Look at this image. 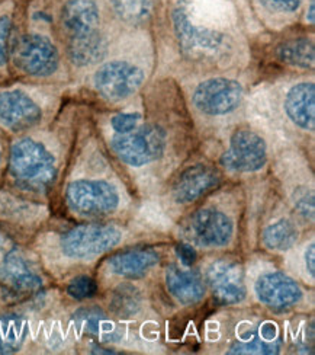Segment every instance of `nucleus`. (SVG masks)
Returning <instances> with one entry per match:
<instances>
[{
	"mask_svg": "<svg viewBox=\"0 0 315 355\" xmlns=\"http://www.w3.org/2000/svg\"><path fill=\"white\" fill-rule=\"evenodd\" d=\"M9 175L19 188L44 194L57 178V159L41 140L24 136L10 146Z\"/></svg>",
	"mask_w": 315,
	"mask_h": 355,
	"instance_id": "nucleus-1",
	"label": "nucleus"
},
{
	"mask_svg": "<svg viewBox=\"0 0 315 355\" xmlns=\"http://www.w3.org/2000/svg\"><path fill=\"white\" fill-rule=\"evenodd\" d=\"M10 63L28 78L48 79L60 70L62 55L48 35L31 31L15 37Z\"/></svg>",
	"mask_w": 315,
	"mask_h": 355,
	"instance_id": "nucleus-2",
	"label": "nucleus"
},
{
	"mask_svg": "<svg viewBox=\"0 0 315 355\" xmlns=\"http://www.w3.org/2000/svg\"><path fill=\"white\" fill-rule=\"evenodd\" d=\"M111 147L124 164L141 168L163 156L166 150V132L159 125H138L127 135H115Z\"/></svg>",
	"mask_w": 315,
	"mask_h": 355,
	"instance_id": "nucleus-3",
	"label": "nucleus"
},
{
	"mask_svg": "<svg viewBox=\"0 0 315 355\" xmlns=\"http://www.w3.org/2000/svg\"><path fill=\"white\" fill-rule=\"evenodd\" d=\"M123 239V232L111 225H82L62 236L63 254L70 259H90L107 254Z\"/></svg>",
	"mask_w": 315,
	"mask_h": 355,
	"instance_id": "nucleus-4",
	"label": "nucleus"
},
{
	"mask_svg": "<svg viewBox=\"0 0 315 355\" xmlns=\"http://www.w3.org/2000/svg\"><path fill=\"white\" fill-rule=\"evenodd\" d=\"M182 238L199 248H222L228 245L234 234L233 220L219 210L202 209L190 214L180 227Z\"/></svg>",
	"mask_w": 315,
	"mask_h": 355,
	"instance_id": "nucleus-5",
	"label": "nucleus"
},
{
	"mask_svg": "<svg viewBox=\"0 0 315 355\" xmlns=\"http://www.w3.org/2000/svg\"><path fill=\"white\" fill-rule=\"evenodd\" d=\"M66 201L73 213L83 217H100L118 209L119 194L107 181L78 180L69 184Z\"/></svg>",
	"mask_w": 315,
	"mask_h": 355,
	"instance_id": "nucleus-6",
	"label": "nucleus"
},
{
	"mask_svg": "<svg viewBox=\"0 0 315 355\" xmlns=\"http://www.w3.org/2000/svg\"><path fill=\"white\" fill-rule=\"evenodd\" d=\"M144 82V73L140 67L125 60L103 63L93 73V89L109 102H121L132 96Z\"/></svg>",
	"mask_w": 315,
	"mask_h": 355,
	"instance_id": "nucleus-7",
	"label": "nucleus"
},
{
	"mask_svg": "<svg viewBox=\"0 0 315 355\" xmlns=\"http://www.w3.org/2000/svg\"><path fill=\"white\" fill-rule=\"evenodd\" d=\"M267 160L264 140L251 130L240 128L231 136L230 147L221 156V165L235 173L260 171Z\"/></svg>",
	"mask_w": 315,
	"mask_h": 355,
	"instance_id": "nucleus-8",
	"label": "nucleus"
},
{
	"mask_svg": "<svg viewBox=\"0 0 315 355\" xmlns=\"http://www.w3.org/2000/svg\"><path fill=\"white\" fill-rule=\"evenodd\" d=\"M192 101L195 108L205 115H225L240 107L243 101V86L233 79L213 78L197 86Z\"/></svg>",
	"mask_w": 315,
	"mask_h": 355,
	"instance_id": "nucleus-9",
	"label": "nucleus"
},
{
	"mask_svg": "<svg viewBox=\"0 0 315 355\" xmlns=\"http://www.w3.org/2000/svg\"><path fill=\"white\" fill-rule=\"evenodd\" d=\"M44 111L39 103L22 89L0 91V125L21 135L41 124Z\"/></svg>",
	"mask_w": 315,
	"mask_h": 355,
	"instance_id": "nucleus-10",
	"label": "nucleus"
},
{
	"mask_svg": "<svg viewBox=\"0 0 315 355\" xmlns=\"http://www.w3.org/2000/svg\"><path fill=\"white\" fill-rule=\"evenodd\" d=\"M205 281L213 291L215 300L221 304H238L247 295L243 266L230 261L218 259L208 266Z\"/></svg>",
	"mask_w": 315,
	"mask_h": 355,
	"instance_id": "nucleus-11",
	"label": "nucleus"
},
{
	"mask_svg": "<svg viewBox=\"0 0 315 355\" xmlns=\"http://www.w3.org/2000/svg\"><path fill=\"white\" fill-rule=\"evenodd\" d=\"M173 22L177 38L183 51L190 55H218L225 47V37L213 29L193 25L186 10L179 6L174 9Z\"/></svg>",
	"mask_w": 315,
	"mask_h": 355,
	"instance_id": "nucleus-12",
	"label": "nucleus"
},
{
	"mask_svg": "<svg viewBox=\"0 0 315 355\" xmlns=\"http://www.w3.org/2000/svg\"><path fill=\"white\" fill-rule=\"evenodd\" d=\"M258 300L272 310H288L303 299V288L283 272L263 274L254 284Z\"/></svg>",
	"mask_w": 315,
	"mask_h": 355,
	"instance_id": "nucleus-13",
	"label": "nucleus"
},
{
	"mask_svg": "<svg viewBox=\"0 0 315 355\" xmlns=\"http://www.w3.org/2000/svg\"><path fill=\"white\" fill-rule=\"evenodd\" d=\"M221 182L219 172L206 164H198L180 172L172 187V197L177 204H192L208 192L215 189Z\"/></svg>",
	"mask_w": 315,
	"mask_h": 355,
	"instance_id": "nucleus-14",
	"label": "nucleus"
},
{
	"mask_svg": "<svg viewBox=\"0 0 315 355\" xmlns=\"http://www.w3.org/2000/svg\"><path fill=\"white\" fill-rule=\"evenodd\" d=\"M0 283L17 297L35 294L42 287V278L18 250H10L0 263Z\"/></svg>",
	"mask_w": 315,
	"mask_h": 355,
	"instance_id": "nucleus-15",
	"label": "nucleus"
},
{
	"mask_svg": "<svg viewBox=\"0 0 315 355\" xmlns=\"http://www.w3.org/2000/svg\"><path fill=\"white\" fill-rule=\"evenodd\" d=\"M60 29L64 38L100 29V10L96 0H64L58 12Z\"/></svg>",
	"mask_w": 315,
	"mask_h": 355,
	"instance_id": "nucleus-16",
	"label": "nucleus"
},
{
	"mask_svg": "<svg viewBox=\"0 0 315 355\" xmlns=\"http://www.w3.org/2000/svg\"><path fill=\"white\" fill-rule=\"evenodd\" d=\"M108 54V40L100 29L66 38L67 60L79 69L92 67L105 60Z\"/></svg>",
	"mask_w": 315,
	"mask_h": 355,
	"instance_id": "nucleus-17",
	"label": "nucleus"
},
{
	"mask_svg": "<svg viewBox=\"0 0 315 355\" xmlns=\"http://www.w3.org/2000/svg\"><path fill=\"white\" fill-rule=\"evenodd\" d=\"M166 287L173 297L185 306L201 302L206 293L201 274L180 265H170L166 270Z\"/></svg>",
	"mask_w": 315,
	"mask_h": 355,
	"instance_id": "nucleus-18",
	"label": "nucleus"
},
{
	"mask_svg": "<svg viewBox=\"0 0 315 355\" xmlns=\"http://www.w3.org/2000/svg\"><path fill=\"white\" fill-rule=\"evenodd\" d=\"M285 111L289 120L299 128H315V85L303 82L292 86L285 98Z\"/></svg>",
	"mask_w": 315,
	"mask_h": 355,
	"instance_id": "nucleus-19",
	"label": "nucleus"
},
{
	"mask_svg": "<svg viewBox=\"0 0 315 355\" xmlns=\"http://www.w3.org/2000/svg\"><path fill=\"white\" fill-rule=\"evenodd\" d=\"M159 262L160 255L154 249H128L111 257L108 268L115 275L137 279L152 271Z\"/></svg>",
	"mask_w": 315,
	"mask_h": 355,
	"instance_id": "nucleus-20",
	"label": "nucleus"
},
{
	"mask_svg": "<svg viewBox=\"0 0 315 355\" xmlns=\"http://www.w3.org/2000/svg\"><path fill=\"white\" fill-rule=\"evenodd\" d=\"M28 335L26 320L15 313L0 315V354L18 352Z\"/></svg>",
	"mask_w": 315,
	"mask_h": 355,
	"instance_id": "nucleus-21",
	"label": "nucleus"
},
{
	"mask_svg": "<svg viewBox=\"0 0 315 355\" xmlns=\"http://www.w3.org/2000/svg\"><path fill=\"white\" fill-rule=\"evenodd\" d=\"M299 239L298 227L288 218H280L269 225L262 233V242L273 252H287Z\"/></svg>",
	"mask_w": 315,
	"mask_h": 355,
	"instance_id": "nucleus-22",
	"label": "nucleus"
},
{
	"mask_svg": "<svg viewBox=\"0 0 315 355\" xmlns=\"http://www.w3.org/2000/svg\"><path fill=\"white\" fill-rule=\"evenodd\" d=\"M279 62L294 67L311 69L314 66V44L308 38H295L282 42L276 49Z\"/></svg>",
	"mask_w": 315,
	"mask_h": 355,
	"instance_id": "nucleus-23",
	"label": "nucleus"
},
{
	"mask_svg": "<svg viewBox=\"0 0 315 355\" xmlns=\"http://www.w3.org/2000/svg\"><path fill=\"white\" fill-rule=\"evenodd\" d=\"M143 295L137 287L131 284H121L115 288L111 299V310L121 318H131L140 312Z\"/></svg>",
	"mask_w": 315,
	"mask_h": 355,
	"instance_id": "nucleus-24",
	"label": "nucleus"
},
{
	"mask_svg": "<svg viewBox=\"0 0 315 355\" xmlns=\"http://www.w3.org/2000/svg\"><path fill=\"white\" fill-rule=\"evenodd\" d=\"M114 12L128 24H141L152 13V0H109Z\"/></svg>",
	"mask_w": 315,
	"mask_h": 355,
	"instance_id": "nucleus-25",
	"label": "nucleus"
},
{
	"mask_svg": "<svg viewBox=\"0 0 315 355\" xmlns=\"http://www.w3.org/2000/svg\"><path fill=\"white\" fill-rule=\"evenodd\" d=\"M15 40V21L10 8H0V71L10 64V53Z\"/></svg>",
	"mask_w": 315,
	"mask_h": 355,
	"instance_id": "nucleus-26",
	"label": "nucleus"
},
{
	"mask_svg": "<svg viewBox=\"0 0 315 355\" xmlns=\"http://www.w3.org/2000/svg\"><path fill=\"white\" fill-rule=\"evenodd\" d=\"M74 327L84 335H100L107 329V315L98 307H84L74 313Z\"/></svg>",
	"mask_w": 315,
	"mask_h": 355,
	"instance_id": "nucleus-27",
	"label": "nucleus"
},
{
	"mask_svg": "<svg viewBox=\"0 0 315 355\" xmlns=\"http://www.w3.org/2000/svg\"><path fill=\"white\" fill-rule=\"evenodd\" d=\"M280 349V341L267 339L263 335H254L253 338H243L242 343H235L228 354H278Z\"/></svg>",
	"mask_w": 315,
	"mask_h": 355,
	"instance_id": "nucleus-28",
	"label": "nucleus"
},
{
	"mask_svg": "<svg viewBox=\"0 0 315 355\" xmlns=\"http://www.w3.org/2000/svg\"><path fill=\"white\" fill-rule=\"evenodd\" d=\"M98 293L96 281L89 275H79L73 278L67 286V294L76 300L90 299Z\"/></svg>",
	"mask_w": 315,
	"mask_h": 355,
	"instance_id": "nucleus-29",
	"label": "nucleus"
},
{
	"mask_svg": "<svg viewBox=\"0 0 315 355\" xmlns=\"http://www.w3.org/2000/svg\"><path fill=\"white\" fill-rule=\"evenodd\" d=\"M143 116L138 112H123L111 118V125L115 135H127V132H131L132 130L137 128Z\"/></svg>",
	"mask_w": 315,
	"mask_h": 355,
	"instance_id": "nucleus-30",
	"label": "nucleus"
},
{
	"mask_svg": "<svg viewBox=\"0 0 315 355\" xmlns=\"http://www.w3.org/2000/svg\"><path fill=\"white\" fill-rule=\"evenodd\" d=\"M259 2L270 12L291 13L299 8L303 0H259Z\"/></svg>",
	"mask_w": 315,
	"mask_h": 355,
	"instance_id": "nucleus-31",
	"label": "nucleus"
},
{
	"mask_svg": "<svg viewBox=\"0 0 315 355\" xmlns=\"http://www.w3.org/2000/svg\"><path fill=\"white\" fill-rule=\"evenodd\" d=\"M304 262H305L307 271L314 278L315 277V245L314 243H309V246L305 249Z\"/></svg>",
	"mask_w": 315,
	"mask_h": 355,
	"instance_id": "nucleus-32",
	"label": "nucleus"
},
{
	"mask_svg": "<svg viewBox=\"0 0 315 355\" xmlns=\"http://www.w3.org/2000/svg\"><path fill=\"white\" fill-rule=\"evenodd\" d=\"M177 250H179L180 259H182V262L186 266H190L195 262V259H197V257H195V250L190 245H180Z\"/></svg>",
	"mask_w": 315,
	"mask_h": 355,
	"instance_id": "nucleus-33",
	"label": "nucleus"
},
{
	"mask_svg": "<svg viewBox=\"0 0 315 355\" xmlns=\"http://www.w3.org/2000/svg\"><path fill=\"white\" fill-rule=\"evenodd\" d=\"M296 209H298L299 213L304 214L307 218H308V213L312 217L314 216V200H312V196L309 197V200H308V196H304L303 200H299L296 202Z\"/></svg>",
	"mask_w": 315,
	"mask_h": 355,
	"instance_id": "nucleus-34",
	"label": "nucleus"
},
{
	"mask_svg": "<svg viewBox=\"0 0 315 355\" xmlns=\"http://www.w3.org/2000/svg\"><path fill=\"white\" fill-rule=\"evenodd\" d=\"M307 21H308L309 24H314V22H315V19H314V0L309 3V10H308V13H307Z\"/></svg>",
	"mask_w": 315,
	"mask_h": 355,
	"instance_id": "nucleus-35",
	"label": "nucleus"
},
{
	"mask_svg": "<svg viewBox=\"0 0 315 355\" xmlns=\"http://www.w3.org/2000/svg\"><path fill=\"white\" fill-rule=\"evenodd\" d=\"M0 164H2V147H0Z\"/></svg>",
	"mask_w": 315,
	"mask_h": 355,
	"instance_id": "nucleus-36",
	"label": "nucleus"
}]
</instances>
